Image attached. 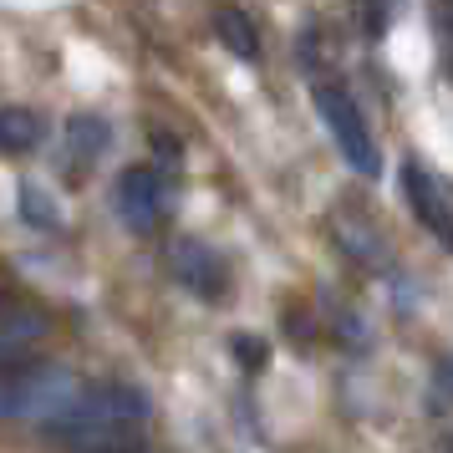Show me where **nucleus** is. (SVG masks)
Returning <instances> with one entry per match:
<instances>
[{"label":"nucleus","mask_w":453,"mask_h":453,"mask_svg":"<svg viewBox=\"0 0 453 453\" xmlns=\"http://www.w3.org/2000/svg\"><path fill=\"white\" fill-rule=\"evenodd\" d=\"M112 209H118V219H123L127 234H153V229L164 225V214H168L164 173L148 168V164L123 168L118 184H112Z\"/></svg>","instance_id":"4"},{"label":"nucleus","mask_w":453,"mask_h":453,"mask_svg":"<svg viewBox=\"0 0 453 453\" xmlns=\"http://www.w3.org/2000/svg\"><path fill=\"white\" fill-rule=\"evenodd\" d=\"M148 418H153L148 392L107 377V382H82L66 412L42 433L51 443H62L66 453H138Z\"/></svg>","instance_id":"1"},{"label":"nucleus","mask_w":453,"mask_h":453,"mask_svg":"<svg viewBox=\"0 0 453 453\" xmlns=\"http://www.w3.org/2000/svg\"><path fill=\"white\" fill-rule=\"evenodd\" d=\"M168 275L188 290V296H199V301H225L229 296V265L225 255L204 240H194V234H179L173 245H168Z\"/></svg>","instance_id":"5"},{"label":"nucleus","mask_w":453,"mask_h":453,"mask_svg":"<svg viewBox=\"0 0 453 453\" xmlns=\"http://www.w3.org/2000/svg\"><path fill=\"white\" fill-rule=\"evenodd\" d=\"M311 103L321 112V123H326L331 143L336 153L347 158L351 173H362V179H377L382 173V153H377V138H372L367 118H362V107L351 97L342 82H311Z\"/></svg>","instance_id":"3"},{"label":"nucleus","mask_w":453,"mask_h":453,"mask_svg":"<svg viewBox=\"0 0 453 453\" xmlns=\"http://www.w3.org/2000/svg\"><path fill=\"white\" fill-rule=\"evenodd\" d=\"M403 194H408V209L418 214V225L453 255V204H449V194H443V184L418 158L403 164Z\"/></svg>","instance_id":"6"},{"label":"nucleus","mask_w":453,"mask_h":453,"mask_svg":"<svg viewBox=\"0 0 453 453\" xmlns=\"http://www.w3.org/2000/svg\"><path fill=\"white\" fill-rule=\"evenodd\" d=\"M112 148V123L103 112H72L66 118V158L72 164H97Z\"/></svg>","instance_id":"7"},{"label":"nucleus","mask_w":453,"mask_h":453,"mask_svg":"<svg viewBox=\"0 0 453 453\" xmlns=\"http://www.w3.org/2000/svg\"><path fill=\"white\" fill-rule=\"evenodd\" d=\"M214 36L225 46L229 57H240V62H260V31L250 21L240 5H219L214 11Z\"/></svg>","instance_id":"8"},{"label":"nucleus","mask_w":453,"mask_h":453,"mask_svg":"<svg viewBox=\"0 0 453 453\" xmlns=\"http://www.w3.org/2000/svg\"><path fill=\"white\" fill-rule=\"evenodd\" d=\"M16 209H21V219L31 229H42V234H57V229L66 225L62 204H57V194L46 184H36V179H21L16 184Z\"/></svg>","instance_id":"9"},{"label":"nucleus","mask_w":453,"mask_h":453,"mask_svg":"<svg viewBox=\"0 0 453 453\" xmlns=\"http://www.w3.org/2000/svg\"><path fill=\"white\" fill-rule=\"evenodd\" d=\"M82 377H72L66 367H21L0 377V418L11 423H36L51 428L66 412V403L77 397Z\"/></svg>","instance_id":"2"},{"label":"nucleus","mask_w":453,"mask_h":453,"mask_svg":"<svg viewBox=\"0 0 453 453\" xmlns=\"http://www.w3.org/2000/svg\"><path fill=\"white\" fill-rule=\"evenodd\" d=\"M46 336V316L42 311H5L0 316V362H16L31 342Z\"/></svg>","instance_id":"11"},{"label":"nucleus","mask_w":453,"mask_h":453,"mask_svg":"<svg viewBox=\"0 0 453 453\" xmlns=\"http://www.w3.org/2000/svg\"><path fill=\"white\" fill-rule=\"evenodd\" d=\"M234 351H240V362H255V367H265V342H250V336H234Z\"/></svg>","instance_id":"13"},{"label":"nucleus","mask_w":453,"mask_h":453,"mask_svg":"<svg viewBox=\"0 0 453 453\" xmlns=\"http://www.w3.org/2000/svg\"><path fill=\"white\" fill-rule=\"evenodd\" d=\"M438 31L443 42H453V0H438Z\"/></svg>","instance_id":"14"},{"label":"nucleus","mask_w":453,"mask_h":453,"mask_svg":"<svg viewBox=\"0 0 453 453\" xmlns=\"http://www.w3.org/2000/svg\"><path fill=\"white\" fill-rule=\"evenodd\" d=\"M392 26V0H362V31L372 42H382Z\"/></svg>","instance_id":"12"},{"label":"nucleus","mask_w":453,"mask_h":453,"mask_svg":"<svg viewBox=\"0 0 453 453\" xmlns=\"http://www.w3.org/2000/svg\"><path fill=\"white\" fill-rule=\"evenodd\" d=\"M46 138L42 112L31 107H0V153H36Z\"/></svg>","instance_id":"10"}]
</instances>
